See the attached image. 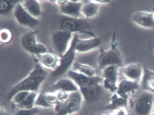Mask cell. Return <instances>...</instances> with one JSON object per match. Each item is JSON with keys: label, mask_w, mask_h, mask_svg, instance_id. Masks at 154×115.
<instances>
[{"label": "cell", "mask_w": 154, "mask_h": 115, "mask_svg": "<svg viewBox=\"0 0 154 115\" xmlns=\"http://www.w3.org/2000/svg\"><path fill=\"white\" fill-rule=\"evenodd\" d=\"M91 115H95V114H93V113H91Z\"/></svg>", "instance_id": "36"}, {"label": "cell", "mask_w": 154, "mask_h": 115, "mask_svg": "<svg viewBox=\"0 0 154 115\" xmlns=\"http://www.w3.org/2000/svg\"><path fill=\"white\" fill-rule=\"evenodd\" d=\"M47 53H48L47 49L46 47L40 43H38L29 52L30 53L38 56L40 55Z\"/></svg>", "instance_id": "30"}, {"label": "cell", "mask_w": 154, "mask_h": 115, "mask_svg": "<svg viewBox=\"0 0 154 115\" xmlns=\"http://www.w3.org/2000/svg\"><path fill=\"white\" fill-rule=\"evenodd\" d=\"M72 65L75 71L77 72L91 77L95 76V70L90 65L83 64L78 62L74 63Z\"/></svg>", "instance_id": "26"}, {"label": "cell", "mask_w": 154, "mask_h": 115, "mask_svg": "<svg viewBox=\"0 0 154 115\" xmlns=\"http://www.w3.org/2000/svg\"><path fill=\"white\" fill-rule=\"evenodd\" d=\"M122 72L127 79L140 83L144 68L140 64L132 63L122 67Z\"/></svg>", "instance_id": "14"}, {"label": "cell", "mask_w": 154, "mask_h": 115, "mask_svg": "<svg viewBox=\"0 0 154 115\" xmlns=\"http://www.w3.org/2000/svg\"><path fill=\"white\" fill-rule=\"evenodd\" d=\"M30 92L26 91H22L16 94L11 100V101L14 104L17 106L19 104L22 102L27 97Z\"/></svg>", "instance_id": "29"}, {"label": "cell", "mask_w": 154, "mask_h": 115, "mask_svg": "<svg viewBox=\"0 0 154 115\" xmlns=\"http://www.w3.org/2000/svg\"><path fill=\"white\" fill-rule=\"evenodd\" d=\"M143 76L140 81V88L142 89L154 92V71L146 67H143Z\"/></svg>", "instance_id": "21"}, {"label": "cell", "mask_w": 154, "mask_h": 115, "mask_svg": "<svg viewBox=\"0 0 154 115\" xmlns=\"http://www.w3.org/2000/svg\"><path fill=\"white\" fill-rule=\"evenodd\" d=\"M51 89L55 91L62 90L66 92H71L79 91V87L70 79H62L57 81L51 86Z\"/></svg>", "instance_id": "19"}, {"label": "cell", "mask_w": 154, "mask_h": 115, "mask_svg": "<svg viewBox=\"0 0 154 115\" xmlns=\"http://www.w3.org/2000/svg\"><path fill=\"white\" fill-rule=\"evenodd\" d=\"M40 64L53 71L60 65L61 57L57 55L52 53H47L38 56Z\"/></svg>", "instance_id": "18"}, {"label": "cell", "mask_w": 154, "mask_h": 115, "mask_svg": "<svg viewBox=\"0 0 154 115\" xmlns=\"http://www.w3.org/2000/svg\"><path fill=\"white\" fill-rule=\"evenodd\" d=\"M54 93L61 103L65 101L69 96V94L67 92L62 90L56 91Z\"/></svg>", "instance_id": "32"}, {"label": "cell", "mask_w": 154, "mask_h": 115, "mask_svg": "<svg viewBox=\"0 0 154 115\" xmlns=\"http://www.w3.org/2000/svg\"><path fill=\"white\" fill-rule=\"evenodd\" d=\"M132 20L135 24L145 28L154 29L153 12L137 11L132 16Z\"/></svg>", "instance_id": "16"}, {"label": "cell", "mask_w": 154, "mask_h": 115, "mask_svg": "<svg viewBox=\"0 0 154 115\" xmlns=\"http://www.w3.org/2000/svg\"><path fill=\"white\" fill-rule=\"evenodd\" d=\"M102 115H113L112 113H110V112H107L106 113H104V114H103Z\"/></svg>", "instance_id": "35"}, {"label": "cell", "mask_w": 154, "mask_h": 115, "mask_svg": "<svg viewBox=\"0 0 154 115\" xmlns=\"http://www.w3.org/2000/svg\"><path fill=\"white\" fill-rule=\"evenodd\" d=\"M101 41L98 37H94L87 39L79 38L76 44V52L79 53H86L100 46Z\"/></svg>", "instance_id": "17"}, {"label": "cell", "mask_w": 154, "mask_h": 115, "mask_svg": "<svg viewBox=\"0 0 154 115\" xmlns=\"http://www.w3.org/2000/svg\"><path fill=\"white\" fill-rule=\"evenodd\" d=\"M108 101L109 102L104 107V109L113 110L119 108L127 107L128 104L129 98L122 97L115 92L112 93Z\"/></svg>", "instance_id": "20"}, {"label": "cell", "mask_w": 154, "mask_h": 115, "mask_svg": "<svg viewBox=\"0 0 154 115\" xmlns=\"http://www.w3.org/2000/svg\"><path fill=\"white\" fill-rule=\"evenodd\" d=\"M153 14H154V11L153 12Z\"/></svg>", "instance_id": "37"}, {"label": "cell", "mask_w": 154, "mask_h": 115, "mask_svg": "<svg viewBox=\"0 0 154 115\" xmlns=\"http://www.w3.org/2000/svg\"><path fill=\"white\" fill-rule=\"evenodd\" d=\"M51 24L54 31L61 30L72 34L83 33L95 37L91 30V25L85 20L62 15L53 19Z\"/></svg>", "instance_id": "2"}, {"label": "cell", "mask_w": 154, "mask_h": 115, "mask_svg": "<svg viewBox=\"0 0 154 115\" xmlns=\"http://www.w3.org/2000/svg\"><path fill=\"white\" fill-rule=\"evenodd\" d=\"M40 111V107H36L31 109H20L15 115H38Z\"/></svg>", "instance_id": "28"}, {"label": "cell", "mask_w": 154, "mask_h": 115, "mask_svg": "<svg viewBox=\"0 0 154 115\" xmlns=\"http://www.w3.org/2000/svg\"><path fill=\"white\" fill-rule=\"evenodd\" d=\"M98 61L99 68L103 70L110 65H117L122 68L124 67L123 57L118 49L115 31L112 33L110 48L106 51L101 48Z\"/></svg>", "instance_id": "4"}, {"label": "cell", "mask_w": 154, "mask_h": 115, "mask_svg": "<svg viewBox=\"0 0 154 115\" xmlns=\"http://www.w3.org/2000/svg\"><path fill=\"white\" fill-rule=\"evenodd\" d=\"M12 38V35L8 29H2L0 34V40L3 44L9 43Z\"/></svg>", "instance_id": "31"}, {"label": "cell", "mask_w": 154, "mask_h": 115, "mask_svg": "<svg viewBox=\"0 0 154 115\" xmlns=\"http://www.w3.org/2000/svg\"><path fill=\"white\" fill-rule=\"evenodd\" d=\"M20 1L14 10V16L18 23L23 26L33 28L36 26L39 20L30 15L24 8Z\"/></svg>", "instance_id": "10"}, {"label": "cell", "mask_w": 154, "mask_h": 115, "mask_svg": "<svg viewBox=\"0 0 154 115\" xmlns=\"http://www.w3.org/2000/svg\"><path fill=\"white\" fill-rule=\"evenodd\" d=\"M140 83L128 79L122 80L118 84L116 92L124 98H129L130 93H134L140 88Z\"/></svg>", "instance_id": "15"}, {"label": "cell", "mask_w": 154, "mask_h": 115, "mask_svg": "<svg viewBox=\"0 0 154 115\" xmlns=\"http://www.w3.org/2000/svg\"><path fill=\"white\" fill-rule=\"evenodd\" d=\"M112 114L113 115H129V112L127 107H123L112 110Z\"/></svg>", "instance_id": "33"}, {"label": "cell", "mask_w": 154, "mask_h": 115, "mask_svg": "<svg viewBox=\"0 0 154 115\" xmlns=\"http://www.w3.org/2000/svg\"><path fill=\"white\" fill-rule=\"evenodd\" d=\"M46 72L41 65L36 64L27 77L14 85L11 89L8 98L11 100L18 92L22 91L38 92L39 88L47 78Z\"/></svg>", "instance_id": "1"}, {"label": "cell", "mask_w": 154, "mask_h": 115, "mask_svg": "<svg viewBox=\"0 0 154 115\" xmlns=\"http://www.w3.org/2000/svg\"><path fill=\"white\" fill-rule=\"evenodd\" d=\"M79 89L83 99L87 103H94L100 100L106 90L100 84L80 87Z\"/></svg>", "instance_id": "12"}, {"label": "cell", "mask_w": 154, "mask_h": 115, "mask_svg": "<svg viewBox=\"0 0 154 115\" xmlns=\"http://www.w3.org/2000/svg\"><path fill=\"white\" fill-rule=\"evenodd\" d=\"M77 34H73L69 48L61 57L60 65L51 73L54 78L59 77L69 71V68L73 64L76 53V44L79 39Z\"/></svg>", "instance_id": "5"}, {"label": "cell", "mask_w": 154, "mask_h": 115, "mask_svg": "<svg viewBox=\"0 0 154 115\" xmlns=\"http://www.w3.org/2000/svg\"><path fill=\"white\" fill-rule=\"evenodd\" d=\"M37 92H30L27 97L22 102L17 105L20 109H31L35 107L36 100L37 98Z\"/></svg>", "instance_id": "27"}, {"label": "cell", "mask_w": 154, "mask_h": 115, "mask_svg": "<svg viewBox=\"0 0 154 115\" xmlns=\"http://www.w3.org/2000/svg\"><path fill=\"white\" fill-rule=\"evenodd\" d=\"M21 4L26 10L30 15L37 19L41 15V6L37 1L26 0L22 1Z\"/></svg>", "instance_id": "23"}, {"label": "cell", "mask_w": 154, "mask_h": 115, "mask_svg": "<svg viewBox=\"0 0 154 115\" xmlns=\"http://www.w3.org/2000/svg\"><path fill=\"white\" fill-rule=\"evenodd\" d=\"M73 34L61 30L53 32L51 43L53 49L56 53L63 56L69 48Z\"/></svg>", "instance_id": "7"}, {"label": "cell", "mask_w": 154, "mask_h": 115, "mask_svg": "<svg viewBox=\"0 0 154 115\" xmlns=\"http://www.w3.org/2000/svg\"><path fill=\"white\" fill-rule=\"evenodd\" d=\"M83 100L79 91L71 92L68 98L55 107V115H72L80 110Z\"/></svg>", "instance_id": "6"}, {"label": "cell", "mask_w": 154, "mask_h": 115, "mask_svg": "<svg viewBox=\"0 0 154 115\" xmlns=\"http://www.w3.org/2000/svg\"><path fill=\"white\" fill-rule=\"evenodd\" d=\"M119 67L110 65L103 70V85L105 89L113 93L118 89V72Z\"/></svg>", "instance_id": "9"}, {"label": "cell", "mask_w": 154, "mask_h": 115, "mask_svg": "<svg viewBox=\"0 0 154 115\" xmlns=\"http://www.w3.org/2000/svg\"><path fill=\"white\" fill-rule=\"evenodd\" d=\"M20 43L24 49L29 53L31 49L38 44L35 32L31 31L24 33L21 36Z\"/></svg>", "instance_id": "22"}, {"label": "cell", "mask_w": 154, "mask_h": 115, "mask_svg": "<svg viewBox=\"0 0 154 115\" xmlns=\"http://www.w3.org/2000/svg\"><path fill=\"white\" fill-rule=\"evenodd\" d=\"M20 1L2 0L0 1V13L2 15H7L14 11L18 3Z\"/></svg>", "instance_id": "25"}, {"label": "cell", "mask_w": 154, "mask_h": 115, "mask_svg": "<svg viewBox=\"0 0 154 115\" xmlns=\"http://www.w3.org/2000/svg\"><path fill=\"white\" fill-rule=\"evenodd\" d=\"M61 103L54 92H43L38 95L35 107L40 108H55Z\"/></svg>", "instance_id": "13"}, {"label": "cell", "mask_w": 154, "mask_h": 115, "mask_svg": "<svg viewBox=\"0 0 154 115\" xmlns=\"http://www.w3.org/2000/svg\"><path fill=\"white\" fill-rule=\"evenodd\" d=\"M61 13L64 16L80 18L83 3L78 0H58L56 1Z\"/></svg>", "instance_id": "8"}, {"label": "cell", "mask_w": 154, "mask_h": 115, "mask_svg": "<svg viewBox=\"0 0 154 115\" xmlns=\"http://www.w3.org/2000/svg\"><path fill=\"white\" fill-rule=\"evenodd\" d=\"M128 104L133 115H151L154 111V94L142 89L132 98Z\"/></svg>", "instance_id": "3"}, {"label": "cell", "mask_w": 154, "mask_h": 115, "mask_svg": "<svg viewBox=\"0 0 154 115\" xmlns=\"http://www.w3.org/2000/svg\"><path fill=\"white\" fill-rule=\"evenodd\" d=\"M95 2L99 4H100V3H108L110 2V1H108V0H105H105H96Z\"/></svg>", "instance_id": "34"}, {"label": "cell", "mask_w": 154, "mask_h": 115, "mask_svg": "<svg viewBox=\"0 0 154 115\" xmlns=\"http://www.w3.org/2000/svg\"><path fill=\"white\" fill-rule=\"evenodd\" d=\"M100 4L94 1H88L83 3L82 13L86 18H91L97 15Z\"/></svg>", "instance_id": "24"}, {"label": "cell", "mask_w": 154, "mask_h": 115, "mask_svg": "<svg viewBox=\"0 0 154 115\" xmlns=\"http://www.w3.org/2000/svg\"><path fill=\"white\" fill-rule=\"evenodd\" d=\"M67 75L79 88L99 84L103 82V78L99 76L95 75L91 77L73 70H69L67 72Z\"/></svg>", "instance_id": "11"}]
</instances>
